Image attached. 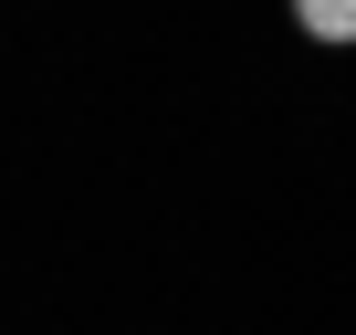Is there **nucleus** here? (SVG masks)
Segmentation results:
<instances>
[{"instance_id":"1","label":"nucleus","mask_w":356,"mask_h":335,"mask_svg":"<svg viewBox=\"0 0 356 335\" xmlns=\"http://www.w3.org/2000/svg\"><path fill=\"white\" fill-rule=\"evenodd\" d=\"M304 42H356V0H293Z\"/></svg>"}]
</instances>
